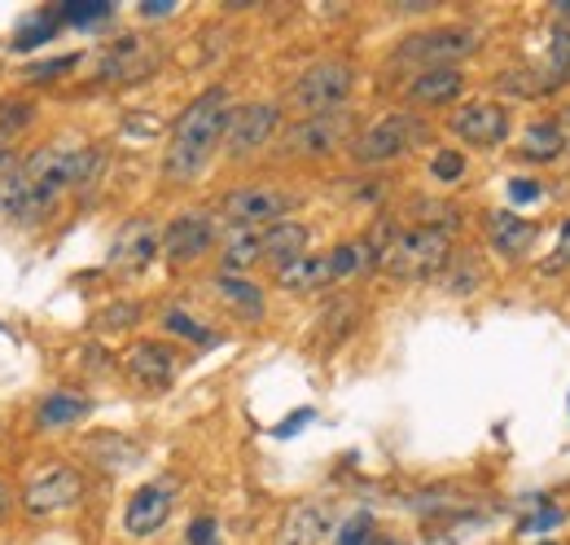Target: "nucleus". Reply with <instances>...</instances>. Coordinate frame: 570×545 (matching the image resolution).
I'll use <instances>...</instances> for the list:
<instances>
[{
    "label": "nucleus",
    "instance_id": "1",
    "mask_svg": "<svg viewBox=\"0 0 570 545\" xmlns=\"http://www.w3.org/2000/svg\"><path fill=\"white\" fill-rule=\"evenodd\" d=\"M97 167H101V150H79V145L31 150L22 163L0 172V211L18 225H35L57 207L66 189L92 181Z\"/></svg>",
    "mask_w": 570,
    "mask_h": 545
},
{
    "label": "nucleus",
    "instance_id": "2",
    "mask_svg": "<svg viewBox=\"0 0 570 545\" xmlns=\"http://www.w3.org/2000/svg\"><path fill=\"white\" fill-rule=\"evenodd\" d=\"M229 115H233V92L224 84H211L207 92H198L172 137H167V154H163V176L176 181V185H189L207 172V163L216 159V150L224 145V128H229Z\"/></svg>",
    "mask_w": 570,
    "mask_h": 545
},
{
    "label": "nucleus",
    "instance_id": "3",
    "mask_svg": "<svg viewBox=\"0 0 570 545\" xmlns=\"http://www.w3.org/2000/svg\"><path fill=\"white\" fill-rule=\"evenodd\" d=\"M457 255L452 238L448 233H435V229H421V225H408L391 238L386 255H382V273L391 282H426V277H443L448 260Z\"/></svg>",
    "mask_w": 570,
    "mask_h": 545
},
{
    "label": "nucleus",
    "instance_id": "4",
    "mask_svg": "<svg viewBox=\"0 0 570 545\" xmlns=\"http://www.w3.org/2000/svg\"><path fill=\"white\" fill-rule=\"evenodd\" d=\"M351 88H355V66L342 62V57H325V62H311L307 70H298V79L285 92V106L298 110L303 119L333 115V110L347 106Z\"/></svg>",
    "mask_w": 570,
    "mask_h": 545
},
{
    "label": "nucleus",
    "instance_id": "5",
    "mask_svg": "<svg viewBox=\"0 0 570 545\" xmlns=\"http://www.w3.org/2000/svg\"><path fill=\"white\" fill-rule=\"evenodd\" d=\"M426 137H430V128H426L421 115H413V110H391V115L373 119L364 132H355L347 150H351V159H355L360 167H377V163H391V159L417 150Z\"/></svg>",
    "mask_w": 570,
    "mask_h": 545
},
{
    "label": "nucleus",
    "instance_id": "6",
    "mask_svg": "<svg viewBox=\"0 0 570 545\" xmlns=\"http://www.w3.org/2000/svg\"><path fill=\"white\" fill-rule=\"evenodd\" d=\"M479 44H483V35L474 26H430V31H413L408 40H399L391 57L408 62L417 70H430V66H457Z\"/></svg>",
    "mask_w": 570,
    "mask_h": 545
},
{
    "label": "nucleus",
    "instance_id": "7",
    "mask_svg": "<svg viewBox=\"0 0 570 545\" xmlns=\"http://www.w3.org/2000/svg\"><path fill=\"white\" fill-rule=\"evenodd\" d=\"M294 203L298 198L282 185H242L220 198V216L229 220V229H268L277 220H289Z\"/></svg>",
    "mask_w": 570,
    "mask_h": 545
},
{
    "label": "nucleus",
    "instance_id": "8",
    "mask_svg": "<svg viewBox=\"0 0 570 545\" xmlns=\"http://www.w3.org/2000/svg\"><path fill=\"white\" fill-rule=\"evenodd\" d=\"M282 132V106L277 101H242L229 115L224 128V154L229 159H255L260 150H268Z\"/></svg>",
    "mask_w": 570,
    "mask_h": 545
},
{
    "label": "nucleus",
    "instance_id": "9",
    "mask_svg": "<svg viewBox=\"0 0 570 545\" xmlns=\"http://www.w3.org/2000/svg\"><path fill=\"white\" fill-rule=\"evenodd\" d=\"M342 141H351V115H347V110L311 115V119H298V123L285 128L277 154H282V159H325V154H333Z\"/></svg>",
    "mask_w": 570,
    "mask_h": 545
},
{
    "label": "nucleus",
    "instance_id": "10",
    "mask_svg": "<svg viewBox=\"0 0 570 545\" xmlns=\"http://www.w3.org/2000/svg\"><path fill=\"white\" fill-rule=\"evenodd\" d=\"M79 498H84V476H79L75 467L53 462V467H44V471L22 489V511L35 515V520H53V515L79 506Z\"/></svg>",
    "mask_w": 570,
    "mask_h": 545
},
{
    "label": "nucleus",
    "instance_id": "11",
    "mask_svg": "<svg viewBox=\"0 0 570 545\" xmlns=\"http://www.w3.org/2000/svg\"><path fill=\"white\" fill-rule=\"evenodd\" d=\"M448 128H452V137H461L474 150H501L509 141V110L496 97H479V101L457 106Z\"/></svg>",
    "mask_w": 570,
    "mask_h": 545
},
{
    "label": "nucleus",
    "instance_id": "12",
    "mask_svg": "<svg viewBox=\"0 0 570 545\" xmlns=\"http://www.w3.org/2000/svg\"><path fill=\"white\" fill-rule=\"evenodd\" d=\"M216 247V220L207 211H180L167 229H163V260L185 269L198 264L207 251Z\"/></svg>",
    "mask_w": 570,
    "mask_h": 545
},
{
    "label": "nucleus",
    "instance_id": "13",
    "mask_svg": "<svg viewBox=\"0 0 570 545\" xmlns=\"http://www.w3.org/2000/svg\"><path fill=\"white\" fill-rule=\"evenodd\" d=\"M154 255H163V229H158L154 220L136 216V220H128V225L114 233L106 260H110V269H119V273H141V269L154 264Z\"/></svg>",
    "mask_w": 570,
    "mask_h": 545
},
{
    "label": "nucleus",
    "instance_id": "14",
    "mask_svg": "<svg viewBox=\"0 0 570 545\" xmlns=\"http://www.w3.org/2000/svg\"><path fill=\"white\" fill-rule=\"evenodd\" d=\"M176 511V480H154L141 484L123 511V533L128 537H154Z\"/></svg>",
    "mask_w": 570,
    "mask_h": 545
},
{
    "label": "nucleus",
    "instance_id": "15",
    "mask_svg": "<svg viewBox=\"0 0 570 545\" xmlns=\"http://www.w3.org/2000/svg\"><path fill=\"white\" fill-rule=\"evenodd\" d=\"M123 370L132 383H141L145 392H167L172 379H176V348L172 344H154V339H141L123 352Z\"/></svg>",
    "mask_w": 570,
    "mask_h": 545
},
{
    "label": "nucleus",
    "instance_id": "16",
    "mask_svg": "<svg viewBox=\"0 0 570 545\" xmlns=\"http://www.w3.org/2000/svg\"><path fill=\"white\" fill-rule=\"evenodd\" d=\"M465 92V70L461 66H430V70H417L404 88V101L413 110H439V106H452L461 101Z\"/></svg>",
    "mask_w": 570,
    "mask_h": 545
},
{
    "label": "nucleus",
    "instance_id": "17",
    "mask_svg": "<svg viewBox=\"0 0 570 545\" xmlns=\"http://www.w3.org/2000/svg\"><path fill=\"white\" fill-rule=\"evenodd\" d=\"M487 242H492V251H496V255H505V260H523V255L536 247V225H531V220H523L518 211L496 207V211H487Z\"/></svg>",
    "mask_w": 570,
    "mask_h": 545
},
{
    "label": "nucleus",
    "instance_id": "18",
    "mask_svg": "<svg viewBox=\"0 0 570 545\" xmlns=\"http://www.w3.org/2000/svg\"><path fill=\"white\" fill-rule=\"evenodd\" d=\"M150 70H154V53L136 35H128V40H119V44H110L101 53V70L97 75L110 79V84H128V79H141Z\"/></svg>",
    "mask_w": 570,
    "mask_h": 545
},
{
    "label": "nucleus",
    "instance_id": "19",
    "mask_svg": "<svg viewBox=\"0 0 570 545\" xmlns=\"http://www.w3.org/2000/svg\"><path fill=\"white\" fill-rule=\"evenodd\" d=\"M325 533H329V511L320 502H298V506L285 511L273 545H320Z\"/></svg>",
    "mask_w": 570,
    "mask_h": 545
},
{
    "label": "nucleus",
    "instance_id": "20",
    "mask_svg": "<svg viewBox=\"0 0 570 545\" xmlns=\"http://www.w3.org/2000/svg\"><path fill=\"white\" fill-rule=\"evenodd\" d=\"M307 242H311V233H307V225H298V220H277V225H268V229H264V264L285 269V264L303 260V255H307Z\"/></svg>",
    "mask_w": 570,
    "mask_h": 545
},
{
    "label": "nucleus",
    "instance_id": "21",
    "mask_svg": "<svg viewBox=\"0 0 570 545\" xmlns=\"http://www.w3.org/2000/svg\"><path fill=\"white\" fill-rule=\"evenodd\" d=\"M518 154H523L527 163H558V159L567 154V132H562V123H558L553 115L531 119V123H527V132H523Z\"/></svg>",
    "mask_w": 570,
    "mask_h": 545
},
{
    "label": "nucleus",
    "instance_id": "22",
    "mask_svg": "<svg viewBox=\"0 0 570 545\" xmlns=\"http://www.w3.org/2000/svg\"><path fill=\"white\" fill-rule=\"evenodd\" d=\"M277 286L289 295H311V291H325L333 286V273H329V255H303L294 264L277 269Z\"/></svg>",
    "mask_w": 570,
    "mask_h": 545
},
{
    "label": "nucleus",
    "instance_id": "23",
    "mask_svg": "<svg viewBox=\"0 0 570 545\" xmlns=\"http://www.w3.org/2000/svg\"><path fill=\"white\" fill-rule=\"evenodd\" d=\"M216 295H220L238 317H246V321H260V317H264V291H260V282H251V277H242V273H220V277H216Z\"/></svg>",
    "mask_w": 570,
    "mask_h": 545
},
{
    "label": "nucleus",
    "instance_id": "24",
    "mask_svg": "<svg viewBox=\"0 0 570 545\" xmlns=\"http://www.w3.org/2000/svg\"><path fill=\"white\" fill-rule=\"evenodd\" d=\"M264 260V229H229L224 238V269L220 273H246Z\"/></svg>",
    "mask_w": 570,
    "mask_h": 545
},
{
    "label": "nucleus",
    "instance_id": "25",
    "mask_svg": "<svg viewBox=\"0 0 570 545\" xmlns=\"http://www.w3.org/2000/svg\"><path fill=\"white\" fill-rule=\"evenodd\" d=\"M408 216H413V225L435 229V233H448V238L461 229V207H452L443 198H413L408 203Z\"/></svg>",
    "mask_w": 570,
    "mask_h": 545
},
{
    "label": "nucleus",
    "instance_id": "26",
    "mask_svg": "<svg viewBox=\"0 0 570 545\" xmlns=\"http://www.w3.org/2000/svg\"><path fill=\"white\" fill-rule=\"evenodd\" d=\"M84 418H88V401H84V396H70V392H53V396L40 405V414H35V423L48 427V432L75 427V423H84Z\"/></svg>",
    "mask_w": 570,
    "mask_h": 545
},
{
    "label": "nucleus",
    "instance_id": "27",
    "mask_svg": "<svg viewBox=\"0 0 570 545\" xmlns=\"http://www.w3.org/2000/svg\"><path fill=\"white\" fill-rule=\"evenodd\" d=\"M163 330L167 335H176V339H189L194 348H216L220 344V335L207 326V321H198L194 313H185V308H163Z\"/></svg>",
    "mask_w": 570,
    "mask_h": 545
},
{
    "label": "nucleus",
    "instance_id": "28",
    "mask_svg": "<svg viewBox=\"0 0 570 545\" xmlns=\"http://www.w3.org/2000/svg\"><path fill=\"white\" fill-rule=\"evenodd\" d=\"M545 66H549V88H567L570 84V22H553L549 31V48H545Z\"/></svg>",
    "mask_w": 570,
    "mask_h": 545
},
{
    "label": "nucleus",
    "instance_id": "29",
    "mask_svg": "<svg viewBox=\"0 0 570 545\" xmlns=\"http://www.w3.org/2000/svg\"><path fill=\"white\" fill-rule=\"evenodd\" d=\"M483 264L474 260V255H452L448 260V269H443V286L452 291V295H474L479 286H483Z\"/></svg>",
    "mask_w": 570,
    "mask_h": 545
},
{
    "label": "nucleus",
    "instance_id": "30",
    "mask_svg": "<svg viewBox=\"0 0 570 545\" xmlns=\"http://www.w3.org/2000/svg\"><path fill=\"white\" fill-rule=\"evenodd\" d=\"M53 31H57V9H53V13H48V9H40V13H31V18L22 22V31L13 35V48H18V53L40 48L44 40H53Z\"/></svg>",
    "mask_w": 570,
    "mask_h": 545
},
{
    "label": "nucleus",
    "instance_id": "31",
    "mask_svg": "<svg viewBox=\"0 0 570 545\" xmlns=\"http://www.w3.org/2000/svg\"><path fill=\"white\" fill-rule=\"evenodd\" d=\"M430 176H435L439 185H457V181L465 176V154H461V150H435Z\"/></svg>",
    "mask_w": 570,
    "mask_h": 545
},
{
    "label": "nucleus",
    "instance_id": "32",
    "mask_svg": "<svg viewBox=\"0 0 570 545\" xmlns=\"http://www.w3.org/2000/svg\"><path fill=\"white\" fill-rule=\"evenodd\" d=\"M101 18H110V4L106 0H88V4L70 0V4L57 9V22H75V26H88V22H101Z\"/></svg>",
    "mask_w": 570,
    "mask_h": 545
},
{
    "label": "nucleus",
    "instance_id": "33",
    "mask_svg": "<svg viewBox=\"0 0 570 545\" xmlns=\"http://www.w3.org/2000/svg\"><path fill=\"white\" fill-rule=\"evenodd\" d=\"M369 537H373V515H351L347 524H342V533H338V545H369Z\"/></svg>",
    "mask_w": 570,
    "mask_h": 545
},
{
    "label": "nucleus",
    "instance_id": "34",
    "mask_svg": "<svg viewBox=\"0 0 570 545\" xmlns=\"http://www.w3.org/2000/svg\"><path fill=\"white\" fill-rule=\"evenodd\" d=\"M75 62H79L75 53H66V57H53V62H40V66H31V70H26V79H57V75H66Z\"/></svg>",
    "mask_w": 570,
    "mask_h": 545
},
{
    "label": "nucleus",
    "instance_id": "35",
    "mask_svg": "<svg viewBox=\"0 0 570 545\" xmlns=\"http://www.w3.org/2000/svg\"><path fill=\"white\" fill-rule=\"evenodd\" d=\"M189 545H220V524H216L211 515L194 520V524H189Z\"/></svg>",
    "mask_w": 570,
    "mask_h": 545
},
{
    "label": "nucleus",
    "instance_id": "36",
    "mask_svg": "<svg viewBox=\"0 0 570 545\" xmlns=\"http://www.w3.org/2000/svg\"><path fill=\"white\" fill-rule=\"evenodd\" d=\"M558 524H562V511L545 502V506H540V515H531V520L523 524V533H549V528H558Z\"/></svg>",
    "mask_w": 570,
    "mask_h": 545
},
{
    "label": "nucleus",
    "instance_id": "37",
    "mask_svg": "<svg viewBox=\"0 0 570 545\" xmlns=\"http://www.w3.org/2000/svg\"><path fill=\"white\" fill-rule=\"evenodd\" d=\"M509 198L514 203H536L540 198V185L536 181H509Z\"/></svg>",
    "mask_w": 570,
    "mask_h": 545
},
{
    "label": "nucleus",
    "instance_id": "38",
    "mask_svg": "<svg viewBox=\"0 0 570 545\" xmlns=\"http://www.w3.org/2000/svg\"><path fill=\"white\" fill-rule=\"evenodd\" d=\"M567 260H570V220L562 225V242H558V255H553V260H549L545 269H562Z\"/></svg>",
    "mask_w": 570,
    "mask_h": 545
},
{
    "label": "nucleus",
    "instance_id": "39",
    "mask_svg": "<svg viewBox=\"0 0 570 545\" xmlns=\"http://www.w3.org/2000/svg\"><path fill=\"white\" fill-rule=\"evenodd\" d=\"M303 423H311V410H298V414H289L282 427H277V436H289V432H298Z\"/></svg>",
    "mask_w": 570,
    "mask_h": 545
},
{
    "label": "nucleus",
    "instance_id": "40",
    "mask_svg": "<svg viewBox=\"0 0 570 545\" xmlns=\"http://www.w3.org/2000/svg\"><path fill=\"white\" fill-rule=\"evenodd\" d=\"M9 506H13V489H9V484H4V480H0V515H4V511H9Z\"/></svg>",
    "mask_w": 570,
    "mask_h": 545
},
{
    "label": "nucleus",
    "instance_id": "41",
    "mask_svg": "<svg viewBox=\"0 0 570 545\" xmlns=\"http://www.w3.org/2000/svg\"><path fill=\"white\" fill-rule=\"evenodd\" d=\"M558 123H562V132H567V154H570V106L558 115Z\"/></svg>",
    "mask_w": 570,
    "mask_h": 545
},
{
    "label": "nucleus",
    "instance_id": "42",
    "mask_svg": "<svg viewBox=\"0 0 570 545\" xmlns=\"http://www.w3.org/2000/svg\"><path fill=\"white\" fill-rule=\"evenodd\" d=\"M373 545H391V542H373Z\"/></svg>",
    "mask_w": 570,
    "mask_h": 545
},
{
    "label": "nucleus",
    "instance_id": "43",
    "mask_svg": "<svg viewBox=\"0 0 570 545\" xmlns=\"http://www.w3.org/2000/svg\"><path fill=\"white\" fill-rule=\"evenodd\" d=\"M545 545H553V542H545Z\"/></svg>",
    "mask_w": 570,
    "mask_h": 545
}]
</instances>
